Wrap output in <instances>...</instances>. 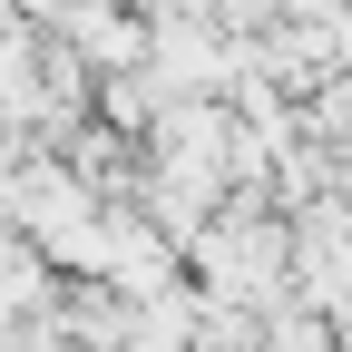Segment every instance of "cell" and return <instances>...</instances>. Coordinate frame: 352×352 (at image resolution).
<instances>
[{
	"label": "cell",
	"mask_w": 352,
	"mask_h": 352,
	"mask_svg": "<svg viewBox=\"0 0 352 352\" xmlns=\"http://www.w3.org/2000/svg\"><path fill=\"white\" fill-rule=\"evenodd\" d=\"M186 274L215 294V303H245V314H274L294 284V215L274 196H226V215L186 245Z\"/></svg>",
	"instance_id": "1"
},
{
	"label": "cell",
	"mask_w": 352,
	"mask_h": 352,
	"mask_svg": "<svg viewBox=\"0 0 352 352\" xmlns=\"http://www.w3.org/2000/svg\"><path fill=\"white\" fill-rule=\"evenodd\" d=\"M59 39H69V50L98 69V78H127V69H147V39H157V20L138 10V0H69Z\"/></svg>",
	"instance_id": "2"
}]
</instances>
